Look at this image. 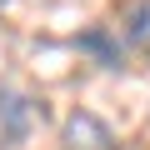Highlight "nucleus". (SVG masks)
<instances>
[{"label": "nucleus", "instance_id": "obj_1", "mask_svg": "<svg viewBox=\"0 0 150 150\" xmlns=\"http://www.w3.org/2000/svg\"><path fill=\"white\" fill-rule=\"evenodd\" d=\"M35 130V100L15 85H0V150H20Z\"/></svg>", "mask_w": 150, "mask_h": 150}, {"label": "nucleus", "instance_id": "obj_2", "mask_svg": "<svg viewBox=\"0 0 150 150\" xmlns=\"http://www.w3.org/2000/svg\"><path fill=\"white\" fill-rule=\"evenodd\" d=\"M75 50L90 55V60H95V65H105V70H125V60H130L125 40H120L110 25H90V30H80V35H75Z\"/></svg>", "mask_w": 150, "mask_h": 150}, {"label": "nucleus", "instance_id": "obj_3", "mask_svg": "<svg viewBox=\"0 0 150 150\" xmlns=\"http://www.w3.org/2000/svg\"><path fill=\"white\" fill-rule=\"evenodd\" d=\"M60 145H65V150H115V135H110L90 110H75V115L60 125Z\"/></svg>", "mask_w": 150, "mask_h": 150}, {"label": "nucleus", "instance_id": "obj_4", "mask_svg": "<svg viewBox=\"0 0 150 150\" xmlns=\"http://www.w3.org/2000/svg\"><path fill=\"white\" fill-rule=\"evenodd\" d=\"M125 50L130 55H145L150 60V0H135V5L125 10V30H120Z\"/></svg>", "mask_w": 150, "mask_h": 150}, {"label": "nucleus", "instance_id": "obj_5", "mask_svg": "<svg viewBox=\"0 0 150 150\" xmlns=\"http://www.w3.org/2000/svg\"><path fill=\"white\" fill-rule=\"evenodd\" d=\"M0 10H5V0H0Z\"/></svg>", "mask_w": 150, "mask_h": 150}, {"label": "nucleus", "instance_id": "obj_6", "mask_svg": "<svg viewBox=\"0 0 150 150\" xmlns=\"http://www.w3.org/2000/svg\"><path fill=\"white\" fill-rule=\"evenodd\" d=\"M115 150H120V145H115Z\"/></svg>", "mask_w": 150, "mask_h": 150}]
</instances>
